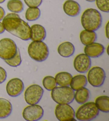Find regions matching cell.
Masks as SVG:
<instances>
[{"mask_svg": "<svg viewBox=\"0 0 109 121\" xmlns=\"http://www.w3.org/2000/svg\"><path fill=\"white\" fill-rule=\"evenodd\" d=\"M4 27L10 34L23 41H28L31 38L30 27L27 22L21 19L16 13H10L3 19Z\"/></svg>", "mask_w": 109, "mask_h": 121, "instance_id": "obj_1", "label": "cell"}, {"mask_svg": "<svg viewBox=\"0 0 109 121\" xmlns=\"http://www.w3.org/2000/svg\"><path fill=\"white\" fill-rule=\"evenodd\" d=\"M81 22L85 30L95 32L102 26V15L96 9L93 8L87 9L82 14Z\"/></svg>", "mask_w": 109, "mask_h": 121, "instance_id": "obj_2", "label": "cell"}, {"mask_svg": "<svg viewBox=\"0 0 109 121\" xmlns=\"http://www.w3.org/2000/svg\"><path fill=\"white\" fill-rule=\"evenodd\" d=\"M40 16L41 10L38 7H29L25 14V17L29 22L36 20Z\"/></svg>", "mask_w": 109, "mask_h": 121, "instance_id": "obj_24", "label": "cell"}, {"mask_svg": "<svg viewBox=\"0 0 109 121\" xmlns=\"http://www.w3.org/2000/svg\"><path fill=\"white\" fill-rule=\"evenodd\" d=\"M63 8L64 13L72 17L79 15L81 10L79 4L74 0H67L64 3Z\"/></svg>", "mask_w": 109, "mask_h": 121, "instance_id": "obj_14", "label": "cell"}, {"mask_svg": "<svg viewBox=\"0 0 109 121\" xmlns=\"http://www.w3.org/2000/svg\"><path fill=\"white\" fill-rule=\"evenodd\" d=\"M28 7H38L41 5L43 0H24Z\"/></svg>", "mask_w": 109, "mask_h": 121, "instance_id": "obj_28", "label": "cell"}, {"mask_svg": "<svg viewBox=\"0 0 109 121\" xmlns=\"http://www.w3.org/2000/svg\"><path fill=\"white\" fill-rule=\"evenodd\" d=\"M31 38L33 41H43L46 36L45 28L39 24H34L30 27Z\"/></svg>", "mask_w": 109, "mask_h": 121, "instance_id": "obj_15", "label": "cell"}, {"mask_svg": "<svg viewBox=\"0 0 109 121\" xmlns=\"http://www.w3.org/2000/svg\"><path fill=\"white\" fill-rule=\"evenodd\" d=\"M74 66L77 72L80 73H85L91 68V60L85 54H79L75 58Z\"/></svg>", "mask_w": 109, "mask_h": 121, "instance_id": "obj_12", "label": "cell"}, {"mask_svg": "<svg viewBox=\"0 0 109 121\" xmlns=\"http://www.w3.org/2000/svg\"><path fill=\"white\" fill-rule=\"evenodd\" d=\"M100 110L96 107L95 103L88 102L83 104L77 110L75 116L77 120L80 121H89L97 117Z\"/></svg>", "mask_w": 109, "mask_h": 121, "instance_id": "obj_5", "label": "cell"}, {"mask_svg": "<svg viewBox=\"0 0 109 121\" xmlns=\"http://www.w3.org/2000/svg\"><path fill=\"white\" fill-rule=\"evenodd\" d=\"M7 8L10 11L18 13L24 10V6L21 0H9L7 3Z\"/></svg>", "mask_w": 109, "mask_h": 121, "instance_id": "obj_23", "label": "cell"}, {"mask_svg": "<svg viewBox=\"0 0 109 121\" xmlns=\"http://www.w3.org/2000/svg\"><path fill=\"white\" fill-rule=\"evenodd\" d=\"M98 9L104 12H109V0H95Z\"/></svg>", "mask_w": 109, "mask_h": 121, "instance_id": "obj_27", "label": "cell"}, {"mask_svg": "<svg viewBox=\"0 0 109 121\" xmlns=\"http://www.w3.org/2000/svg\"><path fill=\"white\" fill-rule=\"evenodd\" d=\"M80 39L83 44L86 46L95 42L97 39V35L94 31L85 30L81 32Z\"/></svg>", "mask_w": 109, "mask_h": 121, "instance_id": "obj_20", "label": "cell"}, {"mask_svg": "<svg viewBox=\"0 0 109 121\" xmlns=\"http://www.w3.org/2000/svg\"><path fill=\"white\" fill-rule=\"evenodd\" d=\"M12 105L7 99L0 98V119L8 117L12 113Z\"/></svg>", "mask_w": 109, "mask_h": 121, "instance_id": "obj_19", "label": "cell"}, {"mask_svg": "<svg viewBox=\"0 0 109 121\" xmlns=\"http://www.w3.org/2000/svg\"><path fill=\"white\" fill-rule=\"evenodd\" d=\"M5 31V28L4 27V26L2 22H0V34H2Z\"/></svg>", "mask_w": 109, "mask_h": 121, "instance_id": "obj_32", "label": "cell"}, {"mask_svg": "<svg viewBox=\"0 0 109 121\" xmlns=\"http://www.w3.org/2000/svg\"><path fill=\"white\" fill-rule=\"evenodd\" d=\"M106 78V74L103 69L100 67H93L89 69L87 81L92 86L98 87L103 85Z\"/></svg>", "mask_w": 109, "mask_h": 121, "instance_id": "obj_7", "label": "cell"}, {"mask_svg": "<svg viewBox=\"0 0 109 121\" xmlns=\"http://www.w3.org/2000/svg\"><path fill=\"white\" fill-rule=\"evenodd\" d=\"M75 110L69 104H58L56 106L55 115L60 121H76Z\"/></svg>", "mask_w": 109, "mask_h": 121, "instance_id": "obj_9", "label": "cell"}, {"mask_svg": "<svg viewBox=\"0 0 109 121\" xmlns=\"http://www.w3.org/2000/svg\"><path fill=\"white\" fill-rule=\"evenodd\" d=\"M5 1V0H0V4L3 3V2H4Z\"/></svg>", "mask_w": 109, "mask_h": 121, "instance_id": "obj_34", "label": "cell"}, {"mask_svg": "<svg viewBox=\"0 0 109 121\" xmlns=\"http://www.w3.org/2000/svg\"><path fill=\"white\" fill-rule=\"evenodd\" d=\"M105 48L102 44L98 43H92L86 45L84 49L85 55L89 58H96L100 57L104 52Z\"/></svg>", "mask_w": 109, "mask_h": 121, "instance_id": "obj_13", "label": "cell"}, {"mask_svg": "<svg viewBox=\"0 0 109 121\" xmlns=\"http://www.w3.org/2000/svg\"><path fill=\"white\" fill-rule=\"evenodd\" d=\"M18 48L12 39L4 38L0 40V58L4 60L13 58L16 55Z\"/></svg>", "mask_w": 109, "mask_h": 121, "instance_id": "obj_6", "label": "cell"}, {"mask_svg": "<svg viewBox=\"0 0 109 121\" xmlns=\"http://www.w3.org/2000/svg\"><path fill=\"white\" fill-rule=\"evenodd\" d=\"M7 78V73L3 68L0 67V84L4 82Z\"/></svg>", "mask_w": 109, "mask_h": 121, "instance_id": "obj_29", "label": "cell"}, {"mask_svg": "<svg viewBox=\"0 0 109 121\" xmlns=\"http://www.w3.org/2000/svg\"><path fill=\"white\" fill-rule=\"evenodd\" d=\"M43 85L46 90L48 91H52L54 88L57 86L58 84L54 77L47 76L43 78Z\"/></svg>", "mask_w": 109, "mask_h": 121, "instance_id": "obj_25", "label": "cell"}, {"mask_svg": "<svg viewBox=\"0 0 109 121\" xmlns=\"http://www.w3.org/2000/svg\"><path fill=\"white\" fill-rule=\"evenodd\" d=\"M25 88L24 82L19 78H14L8 82L6 90L8 95L11 97H17L22 93Z\"/></svg>", "mask_w": 109, "mask_h": 121, "instance_id": "obj_11", "label": "cell"}, {"mask_svg": "<svg viewBox=\"0 0 109 121\" xmlns=\"http://www.w3.org/2000/svg\"><path fill=\"white\" fill-rule=\"evenodd\" d=\"M109 22H108V23H107L105 26V34H106V36L107 37V39H109Z\"/></svg>", "mask_w": 109, "mask_h": 121, "instance_id": "obj_31", "label": "cell"}, {"mask_svg": "<svg viewBox=\"0 0 109 121\" xmlns=\"http://www.w3.org/2000/svg\"><path fill=\"white\" fill-rule=\"evenodd\" d=\"M4 61L8 65L11 67H17L20 66L21 64L22 60L21 57L20 51L18 48L16 55L13 58L9 60H5Z\"/></svg>", "mask_w": 109, "mask_h": 121, "instance_id": "obj_26", "label": "cell"}, {"mask_svg": "<svg viewBox=\"0 0 109 121\" xmlns=\"http://www.w3.org/2000/svg\"><path fill=\"white\" fill-rule=\"evenodd\" d=\"M87 79L84 75H77L72 77L70 82V87L74 91H77L83 87H85L87 84Z\"/></svg>", "mask_w": 109, "mask_h": 121, "instance_id": "obj_17", "label": "cell"}, {"mask_svg": "<svg viewBox=\"0 0 109 121\" xmlns=\"http://www.w3.org/2000/svg\"><path fill=\"white\" fill-rule=\"evenodd\" d=\"M55 81L57 84L61 86H69L70 85L72 76L70 73L66 72H62L55 75Z\"/></svg>", "mask_w": 109, "mask_h": 121, "instance_id": "obj_21", "label": "cell"}, {"mask_svg": "<svg viewBox=\"0 0 109 121\" xmlns=\"http://www.w3.org/2000/svg\"><path fill=\"white\" fill-rule=\"evenodd\" d=\"M87 2H93L95 1V0H86Z\"/></svg>", "mask_w": 109, "mask_h": 121, "instance_id": "obj_33", "label": "cell"}, {"mask_svg": "<svg viewBox=\"0 0 109 121\" xmlns=\"http://www.w3.org/2000/svg\"><path fill=\"white\" fill-rule=\"evenodd\" d=\"M5 12L2 7H0V21L2 20L4 17H5Z\"/></svg>", "mask_w": 109, "mask_h": 121, "instance_id": "obj_30", "label": "cell"}, {"mask_svg": "<svg viewBox=\"0 0 109 121\" xmlns=\"http://www.w3.org/2000/svg\"><path fill=\"white\" fill-rule=\"evenodd\" d=\"M74 95V91L69 86H56L51 91L52 99L58 104L72 103Z\"/></svg>", "mask_w": 109, "mask_h": 121, "instance_id": "obj_4", "label": "cell"}, {"mask_svg": "<svg viewBox=\"0 0 109 121\" xmlns=\"http://www.w3.org/2000/svg\"><path fill=\"white\" fill-rule=\"evenodd\" d=\"M95 105L98 109L105 113L109 112V97L107 95H102L97 97L95 100Z\"/></svg>", "mask_w": 109, "mask_h": 121, "instance_id": "obj_22", "label": "cell"}, {"mask_svg": "<svg viewBox=\"0 0 109 121\" xmlns=\"http://www.w3.org/2000/svg\"><path fill=\"white\" fill-rule=\"evenodd\" d=\"M75 51L74 44L70 42H64L59 45L58 48V52L62 57L68 58L73 56Z\"/></svg>", "mask_w": 109, "mask_h": 121, "instance_id": "obj_16", "label": "cell"}, {"mask_svg": "<svg viewBox=\"0 0 109 121\" xmlns=\"http://www.w3.org/2000/svg\"><path fill=\"white\" fill-rule=\"evenodd\" d=\"M28 53L31 59L37 62H43L47 59L49 50L43 41H33L28 47Z\"/></svg>", "mask_w": 109, "mask_h": 121, "instance_id": "obj_3", "label": "cell"}, {"mask_svg": "<svg viewBox=\"0 0 109 121\" xmlns=\"http://www.w3.org/2000/svg\"><path fill=\"white\" fill-rule=\"evenodd\" d=\"M44 110L37 104L29 105L25 108L22 112V116L27 121H37L43 117Z\"/></svg>", "mask_w": 109, "mask_h": 121, "instance_id": "obj_10", "label": "cell"}, {"mask_svg": "<svg viewBox=\"0 0 109 121\" xmlns=\"http://www.w3.org/2000/svg\"><path fill=\"white\" fill-rule=\"evenodd\" d=\"M90 97H91L90 91L85 87L77 90L74 95V99H75L77 103L80 105L87 103L90 99Z\"/></svg>", "mask_w": 109, "mask_h": 121, "instance_id": "obj_18", "label": "cell"}, {"mask_svg": "<svg viewBox=\"0 0 109 121\" xmlns=\"http://www.w3.org/2000/svg\"><path fill=\"white\" fill-rule=\"evenodd\" d=\"M44 90L40 85L33 84L28 86L25 92V100L28 105L38 104L42 98Z\"/></svg>", "mask_w": 109, "mask_h": 121, "instance_id": "obj_8", "label": "cell"}]
</instances>
